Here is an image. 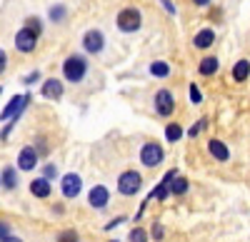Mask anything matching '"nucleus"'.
Masks as SVG:
<instances>
[{
    "label": "nucleus",
    "instance_id": "1",
    "mask_svg": "<svg viewBox=\"0 0 250 242\" xmlns=\"http://www.w3.org/2000/svg\"><path fill=\"white\" fill-rule=\"evenodd\" d=\"M115 25H118V30L125 33V35L138 33V30L143 28V13H140L138 8H133V5H125V8H120L118 15H115Z\"/></svg>",
    "mask_w": 250,
    "mask_h": 242
},
{
    "label": "nucleus",
    "instance_id": "2",
    "mask_svg": "<svg viewBox=\"0 0 250 242\" xmlns=\"http://www.w3.org/2000/svg\"><path fill=\"white\" fill-rule=\"evenodd\" d=\"M85 75H88V60L83 55H68L62 60V77H65L68 83L78 85L85 80Z\"/></svg>",
    "mask_w": 250,
    "mask_h": 242
},
{
    "label": "nucleus",
    "instance_id": "3",
    "mask_svg": "<svg viewBox=\"0 0 250 242\" xmlns=\"http://www.w3.org/2000/svg\"><path fill=\"white\" fill-rule=\"evenodd\" d=\"M30 93H25V95H13L10 100H8V105L3 108V112H0V120H8V123H18L20 120V115L25 112V108L30 105Z\"/></svg>",
    "mask_w": 250,
    "mask_h": 242
},
{
    "label": "nucleus",
    "instance_id": "4",
    "mask_svg": "<svg viewBox=\"0 0 250 242\" xmlns=\"http://www.w3.org/2000/svg\"><path fill=\"white\" fill-rule=\"evenodd\" d=\"M140 187H143V175H140L138 170H125V172H120V177H118V192H120V195L133 197Z\"/></svg>",
    "mask_w": 250,
    "mask_h": 242
},
{
    "label": "nucleus",
    "instance_id": "5",
    "mask_svg": "<svg viewBox=\"0 0 250 242\" xmlns=\"http://www.w3.org/2000/svg\"><path fill=\"white\" fill-rule=\"evenodd\" d=\"M38 40H40V35L23 25V28H20V30L15 33V40H13V43H15V50H18V53L30 55V53L38 48Z\"/></svg>",
    "mask_w": 250,
    "mask_h": 242
},
{
    "label": "nucleus",
    "instance_id": "6",
    "mask_svg": "<svg viewBox=\"0 0 250 242\" xmlns=\"http://www.w3.org/2000/svg\"><path fill=\"white\" fill-rule=\"evenodd\" d=\"M153 105H155V112L160 117H170L175 112V95L168 88H160L153 97Z\"/></svg>",
    "mask_w": 250,
    "mask_h": 242
},
{
    "label": "nucleus",
    "instance_id": "7",
    "mask_svg": "<svg viewBox=\"0 0 250 242\" xmlns=\"http://www.w3.org/2000/svg\"><path fill=\"white\" fill-rule=\"evenodd\" d=\"M83 50H85L88 55H100L103 50H105V35H103L98 28L85 30L83 33Z\"/></svg>",
    "mask_w": 250,
    "mask_h": 242
},
{
    "label": "nucleus",
    "instance_id": "8",
    "mask_svg": "<svg viewBox=\"0 0 250 242\" xmlns=\"http://www.w3.org/2000/svg\"><path fill=\"white\" fill-rule=\"evenodd\" d=\"M163 157H165V152H163L160 143H145L140 148V163L145 168H158L163 163Z\"/></svg>",
    "mask_w": 250,
    "mask_h": 242
},
{
    "label": "nucleus",
    "instance_id": "9",
    "mask_svg": "<svg viewBox=\"0 0 250 242\" xmlns=\"http://www.w3.org/2000/svg\"><path fill=\"white\" fill-rule=\"evenodd\" d=\"M80 190H83V180H80V175H78V172H68V175H62V180H60V192H62V197L73 200V197H78V195H80Z\"/></svg>",
    "mask_w": 250,
    "mask_h": 242
},
{
    "label": "nucleus",
    "instance_id": "10",
    "mask_svg": "<svg viewBox=\"0 0 250 242\" xmlns=\"http://www.w3.org/2000/svg\"><path fill=\"white\" fill-rule=\"evenodd\" d=\"M108 203H110V192H108L105 185H95V187H90V192H88V205H90V207H95V210H105Z\"/></svg>",
    "mask_w": 250,
    "mask_h": 242
},
{
    "label": "nucleus",
    "instance_id": "11",
    "mask_svg": "<svg viewBox=\"0 0 250 242\" xmlns=\"http://www.w3.org/2000/svg\"><path fill=\"white\" fill-rule=\"evenodd\" d=\"M38 160H40V155H38V150L35 148H23L18 152V170H23V172H30V170H35L38 168Z\"/></svg>",
    "mask_w": 250,
    "mask_h": 242
},
{
    "label": "nucleus",
    "instance_id": "12",
    "mask_svg": "<svg viewBox=\"0 0 250 242\" xmlns=\"http://www.w3.org/2000/svg\"><path fill=\"white\" fill-rule=\"evenodd\" d=\"M62 93H65V85H62V80H58V77H48V80H43V85H40V95L45 100H60Z\"/></svg>",
    "mask_w": 250,
    "mask_h": 242
},
{
    "label": "nucleus",
    "instance_id": "13",
    "mask_svg": "<svg viewBox=\"0 0 250 242\" xmlns=\"http://www.w3.org/2000/svg\"><path fill=\"white\" fill-rule=\"evenodd\" d=\"M208 152H210L218 163H228V160H230V150H228V145L223 143V140H218V137L208 140Z\"/></svg>",
    "mask_w": 250,
    "mask_h": 242
},
{
    "label": "nucleus",
    "instance_id": "14",
    "mask_svg": "<svg viewBox=\"0 0 250 242\" xmlns=\"http://www.w3.org/2000/svg\"><path fill=\"white\" fill-rule=\"evenodd\" d=\"M213 45H215V30H213V28H203V30L195 33V37H193V48H198V50H208V48H213Z\"/></svg>",
    "mask_w": 250,
    "mask_h": 242
},
{
    "label": "nucleus",
    "instance_id": "15",
    "mask_svg": "<svg viewBox=\"0 0 250 242\" xmlns=\"http://www.w3.org/2000/svg\"><path fill=\"white\" fill-rule=\"evenodd\" d=\"M218 68H220V60H218L215 55H205L200 63H198V75H203V77H213V75L218 73Z\"/></svg>",
    "mask_w": 250,
    "mask_h": 242
},
{
    "label": "nucleus",
    "instance_id": "16",
    "mask_svg": "<svg viewBox=\"0 0 250 242\" xmlns=\"http://www.w3.org/2000/svg\"><path fill=\"white\" fill-rule=\"evenodd\" d=\"M30 192H33L35 197H40V200H48L50 192H53L50 180H48V177H38V180H33V183H30Z\"/></svg>",
    "mask_w": 250,
    "mask_h": 242
},
{
    "label": "nucleus",
    "instance_id": "17",
    "mask_svg": "<svg viewBox=\"0 0 250 242\" xmlns=\"http://www.w3.org/2000/svg\"><path fill=\"white\" fill-rule=\"evenodd\" d=\"M250 77V60H238V63L233 65V80L235 83H245V80Z\"/></svg>",
    "mask_w": 250,
    "mask_h": 242
},
{
    "label": "nucleus",
    "instance_id": "18",
    "mask_svg": "<svg viewBox=\"0 0 250 242\" xmlns=\"http://www.w3.org/2000/svg\"><path fill=\"white\" fill-rule=\"evenodd\" d=\"M0 185H3L5 190H15L18 187V172L15 168H3V172H0Z\"/></svg>",
    "mask_w": 250,
    "mask_h": 242
},
{
    "label": "nucleus",
    "instance_id": "19",
    "mask_svg": "<svg viewBox=\"0 0 250 242\" xmlns=\"http://www.w3.org/2000/svg\"><path fill=\"white\" fill-rule=\"evenodd\" d=\"M188 190H190V183H188L185 177H180V175H175L173 180H170V195H175V197H180V195H185Z\"/></svg>",
    "mask_w": 250,
    "mask_h": 242
},
{
    "label": "nucleus",
    "instance_id": "20",
    "mask_svg": "<svg viewBox=\"0 0 250 242\" xmlns=\"http://www.w3.org/2000/svg\"><path fill=\"white\" fill-rule=\"evenodd\" d=\"M150 75L153 77H168L170 75V65L165 60H153L150 63Z\"/></svg>",
    "mask_w": 250,
    "mask_h": 242
},
{
    "label": "nucleus",
    "instance_id": "21",
    "mask_svg": "<svg viewBox=\"0 0 250 242\" xmlns=\"http://www.w3.org/2000/svg\"><path fill=\"white\" fill-rule=\"evenodd\" d=\"M48 18H50V23H62V20L68 18V8L62 5V3H58V5H53L48 10Z\"/></svg>",
    "mask_w": 250,
    "mask_h": 242
},
{
    "label": "nucleus",
    "instance_id": "22",
    "mask_svg": "<svg viewBox=\"0 0 250 242\" xmlns=\"http://www.w3.org/2000/svg\"><path fill=\"white\" fill-rule=\"evenodd\" d=\"M165 140H168V143H178V140H183V128L178 123H168L165 125Z\"/></svg>",
    "mask_w": 250,
    "mask_h": 242
},
{
    "label": "nucleus",
    "instance_id": "23",
    "mask_svg": "<svg viewBox=\"0 0 250 242\" xmlns=\"http://www.w3.org/2000/svg\"><path fill=\"white\" fill-rule=\"evenodd\" d=\"M150 195H153V200H160V203H165V200L170 197V183H163V180H160V185H158Z\"/></svg>",
    "mask_w": 250,
    "mask_h": 242
},
{
    "label": "nucleus",
    "instance_id": "24",
    "mask_svg": "<svg viewBox=\"0 0 250 242\" xmlns=\"http://www.w3.org/2000/svg\"><path fill=\"white\" fill-rule=\"evenodd\" d=\"M25 28H30V30L38 33V35H43V20H40L38 15H30V18L25 20Z\"/></svg>",
    "mask_w": 250,
    "mask_h": 242
},
{
    "label": "nucleus",
    "instance_id": "25",
    "mask_svg": "<svg viewBox=\"0 0 250 242\" xmlns=\"http://www.w3.org/2000/svg\"><path fill=\"white\" fill-rule=\"evenodd\" d=\"M128 240L130 242H148L150 237H148V232H145L143 227H133V232L128 235Z\"/></svg>",
    "mask_w": 250,
    "mask_h": 242
},
{
    "label": "nucleus",
    "instance_id": "26",
    "mask_svg": "<svg viewBox=\"0 0 250 242\" xmlns=\"http://www.w3.org/2000/svg\"><path fill=\"white\" fill-rule=\"evenodd\" d=\"M205 128H208V117H200L198 123H195V125H193L190 130H188V137H198V135H200V132H203Z\"/></svg>",
    "mask_w": 250,
    "mask_h": 242
},
{
    "label": "nucleus",
    "instance_id": "27",
    "mask_svg": "<svg viewBox=\"0 0 250 242\" xmlns=\"http://www.w3.org/2000/svg\"><path fill=\"white\" fill-rule=\"evenodd\" d=\"M190 103L193 105H200L203 103V93H200V88L195 83H190Z\"/></svg>",
    "mask_w": 250,
    "mask_h": 242
},
{
    "label": "nucleus",
    "instance_id": "28",
    "mask_svg": "<svg viewBox=\"0 0 250 242\" xmlns=\"http://www.w3.org/2000/svg\"><path fill=\"white\" fill-rule=\"evenodd\" d=\"M35 150H38V155H40V157H45V155L50 152V148H48V143H45V137H38Z\"/></svg>",
    "mask_w": 250,
    "mask_h": 242
},
{
    "label": "nucleus",
    "instance_id": "29",
    "mask_svg": "<svg viewBox=\"0 0 250 242\" xmlns=\"http://www.w3.org/2000/svg\"><path fill=\"white\" fill-rule=\"evenodd\" d=\"M58 242H78V235H75L73 230H65V232H60Z\"/></svg>",
    "mask_w": 250,
    "mask_h": 242
},
{
    "label": "nucleus",
    "instance_id": "30",
    "mask_svg": "<svg viewBox=\"0 0 250 242\" xmlns=\"http://www.w3.org/2000/svg\"><path fill=\"white\" fill-rule=\"evenodd\" d=\"M5 70H8V53L0 48V75H3Z\"/></svg>",
    "mask_w": 250,
    "mask_h": 242
},
{
    "label": "nucleus",
    "instance_id": "31",
    "mask_svg": "<svg viewBox=\"0 0 250 242\" xmlns=\"http://www.w3.org/2000/svg\"><path fill=\"white\" fill-rule=\"evenodd\" d=\"M38 80H40V73H38V70H33L30 75H25V77H23V83H25V85H33V83H38Z\"/></svg>",
    "mask_w": 250,
    "mask_h": 242
},
{
    "label": "nucleus",
    "instance_id": "32",
    "mask_svg": "<svg viewBox=\"0 0 250 242\" xmlns=\"http://www.w3.org/2000/svg\"><path fill=\"white\" fill-rule=\"evenodd\" d=\"M150 235H153V240H163V225H160V223H155V225H153V230H150Z\"/></svg>",
    "mask_w": 250,
    "mask_h": 242
},
{
    "label": "nucleus",
    "instance_id": "33",
    "mask_svg": "<svg viewBox=\"0 0 250 242\" xmlns=\"http://www.w3.org/2000/svg\"><path fill=\"white\" fill-rule=\"evenodd\" d=\"M8 235H10V225L5 223V220H0V240L8 237Z\"/></svg>",
    "mask_w": 250,
    "mask_h": 242
},
{
    "label": "nucleus",
    "instance_id": "34",
    "mask_svg": "<svg viewBox=\"0 0 250 242\" xmlns=\"http://www.w3.org/2000/svg\"><path fill=\"white\" fill-rule=\"evenodd\" d=\"M160 5H163L165 10H168L170 15H175V13H178V10H175V5H173V0H160Z\"/></svg>",
    "mask_w": 250,
    "mask_h": 242
},
{
    "label": "nucleus",
    "instance_id": "35",
    "mask_svg": "<svg viewBox=\"0 0 250 242\" xmlns=\"http://www.w3.org/2000/svg\"><path fill=\"white\" fill-rule=\"evenodd\" d=\"M58 175V170H55V165H45V172H43V177H48V180H53Z\"/></svg>",
    "mask_w": 250,
    "mask_h": 242
},
{
    "label": "nucleus",
    "instance_id": "36",
    "mask_svg": "<svg viewBox=\"0 0 250 242\" xmlns=\"http://www.w3.org/2000/svg\"><path fill=\"white\" fill-rule=\"evenodd\" d=\"M220 18H223V10H220V8H213V10H210V20L220 23Z\"/></svg>",
    "mask_w": 250,
    "mask_h": 242
},
{
    "label": "nucleus",
    "instance_id": "37",
    "mask_svg": "<svg viewBox=\"0 0 250 242\" xmlns=\"http://www.w3.org/2000/svg\"><path fill=\"white\" fill-rule=\"evenodd\" d=\"M123 220H125V217H115L113 223H108V225H105V230H113V227H118V225L123 223Z\"/></svg>",
    "mask_w": 250,
    "mask_h": 242
},
{
    "label": "nucleus",
    "instance_id": "38",
    "mask_svg": "<svg viewBox=\"0 0 250 242\" xmlns=\"http://www.w3.org/2000/svg\"><path fill=\"white\" fill-rule=\"evenodd\" d=\"M210 3H213V0H193V5H198V8H208Z\"/></svg>",
    "mask_w": 250,
    "mask_h": 242
},
{
    "label": "nucleus",
    "instance_id": "39",
    "mask_svg": "<svg viewBox=\"0 0 250 242\" xmlns=\"http://www.w3.org/2000/svg\"><path fill=\"white\" fill-rule=\"evenodd\" d=\"M0 242H23V240H20V237H15V235L10 232L8 237H3V240H0Z\"/></svg>",
    "mask_w": 250,
    "mask_h": 242
},
{
    "label": "nucleus",
    "instance_id": "40",
    "mask_svg": "<svg viewBox=\"0 0 250 242\" xmlns=\"http://www.w3.org/2000/svg\"><path fill=\"white\" fill-rule=\"evenodd\" d=\"M0 93H3V90H0Z\"/></svg>",
    "mask_w": 250,
    "mask_h": 242
}]
</instances>
